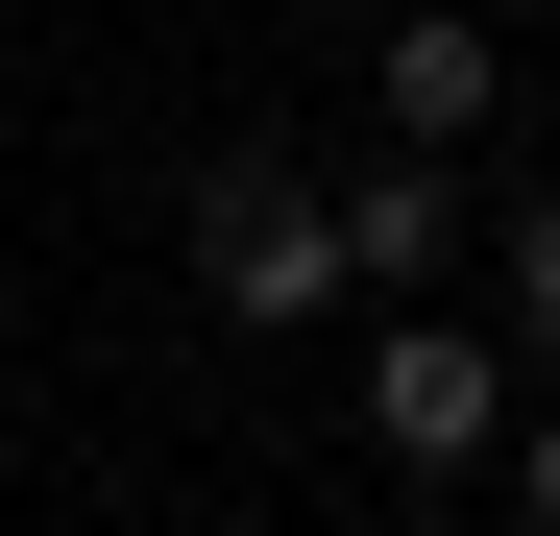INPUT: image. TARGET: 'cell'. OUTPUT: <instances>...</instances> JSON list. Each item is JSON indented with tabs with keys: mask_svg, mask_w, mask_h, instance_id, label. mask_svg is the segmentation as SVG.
I'll use <instances>...</instances> for the list:
<instances>
[{
	"mask_svg": "<svg viewBox=\"0 0 560 536\" xmlns=\"http://www.w3.org/2000/svg\"><path fill=\"white\" fill-rule=\"evenodd\" d=\"M341 268H365V293H463V196H439V147L341 171Z\"/></svg>",
	"mask_w": 560,
	"mask_h": 536,
	"instance_id": "obj_4",
	"label": "cell"
},
{
	"mask_svg": "<svg viewBox=\"0 0 560 536\" xmlns=\"http://www.w3.org/2000/svg\"><path fill=\"white\" fill-rule=\"evenodd\" d=\"M365 123H390V147H488V123H512V49L463 25V0H415V25L365 49Z\"/></svg>",
	"mask_w": 560,
	"mask_h": 536,
	"instance_id": "obj_3",
	"label": "cell"
},
{
	"mask_svg": "<svg viewBox=\"0 0 560 536\" xmlns=\"http://www.w3.org/2000/svg\"><path fill=\"white\" fill-rule=\"evenodd\" d=\"M196 293H220L244 341H293V317H341V293H365V268H341V196H317V171H268V147H244L220 196H196Z\"/></svg>",
	"mask_w": 560,
	"mask_h": 536,
	"instance_id": "obj_1",
	"label": "cell"
},
{
	"mask_svg": "<svg viewBox=\"0 0 560 536\" xmlns=\"http://www.w3.org/2000/svg\"><path fill=\"white\" fill-rule=\"evenodd\" d=\"M512 536H560V415H512Z\"/></svg>",
	"mask_w": 560,
	"mask_h": 536,
	"instance_id": "obj_6",
	"label": "cell"
},
{
	"mask_svg": "<svg viewBox=\"0 0 560 536\" xmlns=\"http://www.w3.org/2000/svg\"><path fill=\"white\" fill-rule=\"evenodd\" d=\"M365 439H390V464H439V488H463V464H512V341L415 293L390 341H365Z\"/></svg>",
	"mask_w": 560,
	"mask_h": 536,
	"instance_id": "obj_2",
	"label": "cell"
},
{
	"mask_svg": "<svg viewBox=\"0 0 560 536\" xmlns=\"http://www.w3.org/2000/svg\"><path fill=\"white\" fill-rule=\"evenodd\" d=\"M488 293H512V366H560V171L512 196V244H488Z\"/></svg>",
	"mask_w": 560,
	"mask_h": 536,
	"instance_id": "obj_5",
	"label": "cell"
}]
</instances>
